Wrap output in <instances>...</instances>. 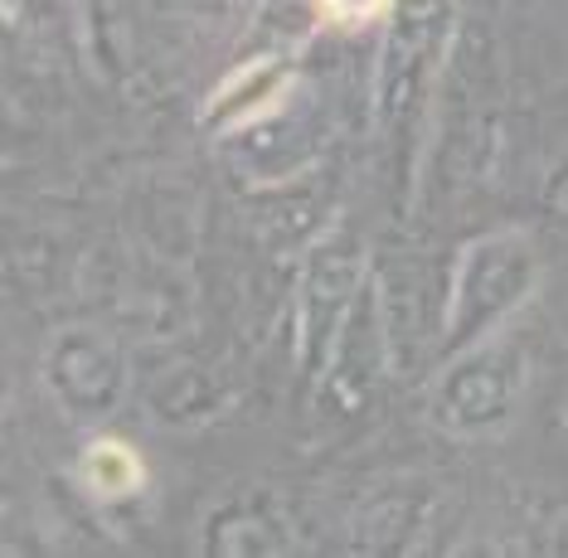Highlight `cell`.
<instances>
[{"instance_id": "obj_14", "label": "cell", "mask_w": 568, "mask_h": 558, "mask_svg": "<svg viewBox=\"0 0 568 558\" xmlns=\"http://www.w3.org/2000/svg\"><path fill=\"white\" fill-rule=\"evenodd\" d=\"M481 6H500V0H481Z\"/></svg>"}, {"instance_id": "obj_9", "label": "cell", "mask_w": 568, "mask_h": 558, "mask_svg": "<svg viewBox=\"0 0 568 558\" xmlns=\"http://www.w3.org/2000/svg\"><path fill=\"white\" fill-rule=\"evenodd\" d=\"M79 481L93 500L102 505H122V500H136L146 490V461L132 443L122 437H93L83 447V461H79Z\"/></svg>"}, {"instance_id": "obj_4", "label": "cell", "mask_w": 568, "mask_h": 558, "mask_svg": "<svg viewBox=\"0 0 568 558\" xmlns=\"http://www.w3.org/2000/svg\"><path fill=\"white\" fill-rule=\"evenodd\" d=\"M369 282V253L351 229H331L312 243L296 282V359L302 369L321 379L331 365V349L341 341L345 321Z\"/></svg>"}, {"instance_id": "obj_2", "label": "cell", "mask_w": 568, "mask_h": 558, "mask_svg": "<svg viewBox=\"0 0 568 558\" xmlns=\"http://www.w3.org/2000/svg\"><path fill=\"white\" fill-rule=\"evenodd\" d=\"M447 30H452V0H394L389 20H384L374 112H379L384 136L404 151V171H398L404 190L413 180V155H418L413 136H418L437 63H443Z\"/></svg>"}, {"instance_id": "obj_6", "label": "cell", "mask_w": 568, "mask_h": 558, "mask_svg": "<svg viewBox=\"0 0 568 558\" xmlns=\"http://www.w3.org/2000/svg\"><path fill=\"white\" fill-rule=\"evenodd\" d=\"M296 549H302V535L273 490H239L219 500L200 525L204 558H282Z\"/></svg>"}, {"instance_id": "obj_1", "label": "cell", "mask_w": 568, "mask_h": 558, "mask_svg": "<svg viewBox=\"0 0 568 558\" xmlns=\"http://www.w3.org/2000/svg\"><path fill=\"white\" fill-rule=\"evenodd\" d=\"M539 248L525 229H490L462 243L443 311V355L500 335L539 292Z\"/></svg>"}, {"instance_id": "obj_13", "label": "cell", "mask_w": 568, "mask_h": 558, "mask_svg": "<svg viewBox=\"0 0 568 558\" xmlns=\"http://www.w3.org/2000/svg\"><path fill=\"white\" fill-rule=\"evenodd\" d=\"M564 433H568V398H564Z\"/></svg>"}, {"instance_id": "obj_5", "label": "cell", "mask_w": 568, "mask_h": 558, "mask_svg": "<svg viewBox=\"0 0 568 558\" xmlns=\"http://www.w3.org/2000/svg\"><path fill=\"white\" fill-rule=\"evenodd\" d=\"M40 384L69 423L102 427L126 404L132 388V365L122 345L98 326H69L44 345L40 355Z\"/></svg>"}, {"instance_id": "obj_8", "label": "cell", "mask_w": 568, "mask_h": 558, "mask_svg": "<svg viewBox=\"0 0 568 558\" xmlns=\"http://www.w3.org/2000/svg\"><path fill=\"white\" fill-rule=\"evenodd\" d=\"M433 496L428 490H379L351 515V549L355 554H404L428 529Z\"/></svg>"}, {"instance_id": "obj_11", "label": "cell", "mask_w": 568, "mask_h": 558, "mask_svg": "<svg viewBox=\"0 0 568 558\" xmlns=\"http://www.w3.org/2000/svg\"><path fill=\"white\" fill-rule=\"evenodd\" d=\"M224 6L229 0H156V10H165V16H214Z\"/></svg>"}, {"instance_id": "obj_10", "label": "cell", "mask_w": 568, "mask_h": 558, "mask_svg": "<svg viewBox=\"0 0 568 558\" xmlns=\"http://www.w3.org/2000/svg\"><path fill=\"white\" fill-rule=\"evenodd\" d=\"M312 6L326 24H341V30H369V24L389 20L394 0H312Z\"/></svg>"}, {"instance_id": "obj_7", "label": "cell", "mask_w": 568, "mask_h": 558, "mask_svg": "<svg viewBox=\"0 0 568 558\" xmlns=\"http://www.w3.org/2000/svg\"><path fill=\"white\" fill-rule=\"evenodd\" d=\"M287 93H292L287 59H277V54L253 59L210 93V102H204V126H210V132H253V126H263L267 116L287 102Z\"/></svg>"}, {"instance_id": "obj_3", "label": "cell", "mask_w": 568, "mask_h": 558, "mask_svg": "<svg viewBox=\"0 0 568 558\" xmlns=\"http://www.w3.org/2000/svg\"><path fill=\"white\" fill-rule=\"evenodd\" d=\"M529 388V355L506 331L457 355H443L428 384V418L447 437L486 443L515 423Z\"/></svg>"}, {"instance_id": "obj_12", "label": "cell", "mask_w": 568, "mask_h": 558, "mask_svg": "<svg viewBox=\"0 0 568 558\" xmlns=\"http://www.w3.org/2000/svg\"><path fill=\"white\" fill-rule=\"evenodd\" d=\"M549 214L554 219H568V171L554 175V185H549Z\"/></svg>"}]
</instances>
